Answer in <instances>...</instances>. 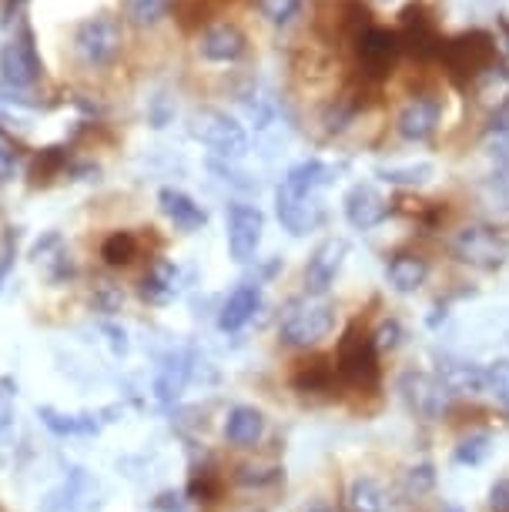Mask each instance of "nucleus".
Here are the masks:
<instances>
[{"label": "nucleus", "mask_w": 509, "mask_h": 512, "mask_svg": "<svg viewBox=\"0 0 509 512\" xmlns=\"http://www.w3.org/2000/svg\"><path fill=\"white\" fill-rule=\"evenodd\" d=\"M453 251L459 262L473 265V268H483V272H493V268H499L506 262L509 248L506 241L496 235L493 228L486 225H466L456 231L453 238Z\"/></svg>", "instance_id": "nucleus-4"}, {"label": "nucleus", "mask_w": 509, "mask_h": 512, "mask_svg": "<svg viewBox=\"0 0 509 512\" xmlns=\"http://www.w3.org/2000/svg\"><path fill=\"white\" fill-rule=\"evenodd\" d=\"M335 332V308L325 298L305 295L285 308L278 322V338L292 349H315Z\"/></svg>", "instance_id": "nucleus-1"}, {"label": "nucleus", "mask_w": 509, "mask_h": 512, "mask_svg": "<svg viewBox=\"0 0 509 512\" xmlns=\"http://www.w3.org/2000/svg\"><path fill=\"white\" fill-rule=\"evenodd\" d=\"M439 382L446 385L449 395H483L489 392L486 369L466 359H446L439 365Z\"/></svg>", "instance_id": "nucleus-16"}, {"label": "nucleus", "mask_w": 509, "mask_h": 512, "mask_svg": "<svg viewBox=\"0 0 509 512\" xmlns=\"http://www.w3.org/2000/svg\"><path fill=\"white\" fill-rule=\"evenodd\" d=\"M489 134H493V138H503V134H509V101L499 104L496 114L489 118Z\"/></svg>", "instance_id": "nucleus-34"}, {"label": "nucleus", "mask_w": 509, "mask_h": 512, "mask_svg": "<svg viewBox=\"0 0 509 512\" xmlns=\"http://www.w3.org/2000/svg\"><path fill=\"white\" fill-rule=\"evenodd\" d=\"M37 419L44 422L47 432L61 439H91L101 432V415L94 412H61L54 405H37Z\"/></svg>", "instance_id": "nucleus-11"}, {"label": "nucleus", "mask_w": 509, "mask_h": 512, "mask_svg": "<svg viewBox=\"0 0 509 512\" xmlns=\"http://www.w3.org/2000/svg\"><path fill=\"white\" fill-rule=\"evenodd\" d=\"M11 422H14L11 402H7V399H0V436H7V432H11Z\"/></svg>", "instance_id": "nucleus-38"}, {"label": "nucleus", "mask_w": 509, "mask_h": 512, "mask_svg": "<svg viewBox=\"0 0 509 512\" xmlns=\"http://www.w3.org/2000/svg\"><path fill=\"white\" fill-rule=\"evenodd\" d=\"M332 181H335V168H332V164H325L319 158H309V161H299L295 168H288L282 188L295 191V195L315 198L322 188H329Z\"/></svg>", "instance_id": "nucleus-18"}, {"label": "nucleus", "mask_w": 509, "mask_h": 512, "mask_svg": "<svg viewBox=\"0 0 509 512\" xmlns=\"http://www.w3.org/2000/svg\"><path fill=\"white\" fill-rule=\"evenodd\" d=\"M278 472L282 469H275V466H238V482L242 486H268V482H275L278 479Z\"/></svg>", "instance_id": "nucleus-32"}, {"label": "nucleus", "mask_w": 509, "mask_h": 512, "mask_svg": "<svg viewBox=\"0 0 509 512\" xmlns=\"http://www.w3.org/2000/svg\"><path fill=\"white\" fill-rule=\"evenodd\" d=\"M426 275H429V265L422 262V258H416V255L392 258L389 268H386V278H389L392 292H399V295L419 292V288L426 285Z\"/></svg>", "instance_id": "nucleus-21"}, {"label": "nucleus", "mask_w": 509, "mask_h": 512, "mask_svg": "<svg viewBox=\"0 0 509 512\" xmlns=\"http://www.w3.org/2000/svg\"><path fill=\"white\" fill-rule=\"evenodd\" d=\"M258 11H262L265 21L288 24L295 14L302 11V0H258Z\"/></svg>", "instance_id": "nucleus-29"}, {"label": "nucleus", "mask_w": 509, "mask_h": 512, "mask_svg": "<svg viewBox=\"0 0 509 512\" xmlns=\"http://www.w3.org/2000/svg\"><path fill=\"white\" fill-rule=\"evenodd\" d=\"M275 211H278V221H282V228L288 235L302 238L309 235L322 225V205L319 198H309V195H295V191H288L278 185L275 191Z\"/></svg>", "instance_id": "nucleus-8"}, {"label": "nucleus", "mask_w": 509, "mask_h": 512, "mask_svg": "<svg viewBox=\"0 0 509 512\" xmlns=\"http://www.w3.org/2000/svg\"><path fill=\"white\" fill-rule=\"evenodd\" d=\"M399 392H402V399H406L409 409L426 422H439L449 409V392H446V385L439 382V375L406 372L399 379Z\"/></svg>", "instance_id": "nucleus-5"}, {"label": "nucleus", "mask_w": 509, "mask_h": 512, "mask_svg": "<svg viewBox=\"0 0 509 512\" xmlns=\"http://www.w3.org/2000/svg\"><path fill=\"white\" fill-rule=\"evenodd\" d=\"M376 175L382 181H389V185L416 188V185H426V181H432L436 168H432L429 161H409V164H386V168H379Z\"/></svg>", "instance_id": "nucleus-24"}, {"label": "nucleus", "mask_w": 509, "mask_h": 512, "mask_svg": "<svg viewBox=\"0 0 509 512\" xmlns=\"http://www.w3.org/2000/svg\"><path fill=\"white\" fill-rule=\"evenodd\" d=\"M188 379H191V355L188 352L168 355L158 372V379H155V399L161 405H175L181 399V392H185Z\"/></svg>", "instance_id": "nucleus-19"}, {"label": "nucleus", "mask_w": 509, "mask_h": 512, "mask_svg": "<svg viewBox=\"0 0 509 512\" xmlns=\"http://www.w3.org/2000/svg\"><path fill=\"white\" fill-rule=\"evenodd\" d=\"M178 292H181V272H178V265L158 262L148 275H144L141 295L148 298V302L165 305V302H171V298H175Z\"/></svg>", "instance_id": "nucleus-22"}, {"label": "nucleus", "mask_w": 509, "mask_h": 512, "mask_svg": "<svg viewBox=\"0 0 509 512\" xmlns=\"http://www.w3.org/2000/svg\"><path fill=\"white\" fill-rule=\"evenodd\" d=\"M11 175H14V154L4 141H0V181H7Z\"/></svg>", "instance_id": "nucleus-37"}, {"label": "nucleus", "mask_w": 509, "mask_h": 512, "mask_svg": "<svg viewBox=\"0 0 509 512\" xmlns=\"http://www.w3.org/2000/svg\"><path fill=\"white\" fill-rule=\"evenodd\" d=\"M489 452H493V439H489L486 432H476V436H466L463 442H459L453 459L459 462V466H479Z\"/></svg>", "instance_id": "nucleus-25"}, {"label": "nucleus", "mask_w": 509, "mask_h": 512, "mask_svg": "<svg viewBox=\"0 0 509 512\" xmlns=\"http://www.w3.org/2000/svg\"><path fill=\"white\" fill-rule=\"evenodd\" d=\"M168 11V0H128V21L134 27L158 24Z\"/></svg>", "instance_id": "nucleus-27"}, {"label": "nucleus", "mask_w": 509, "mask_h": 512, "mask_svg": "<svg viewBox=\"0 0 509 512\" xmlns=\"http://www.w3.org/2000/svg\"><path fill=\"white\" fill-rule=\"evenodd\" d=\"M399 54V37L392 31H382V27H369L359 37V57L366 64L369 74H382L389 71V64L396 61Z\"/></svg>", "instance_id": "nucleus-17"}, {"label": "nucleus", "mask_w": 509, "mask_h": 512, "mask_svg": "<svg viewBox=\"0 0 509 512\" xmlns=\"http://www.w3.org/2000/svg\"><path fill=\"white\" fill-rule=\"evenodd\" d=\"M134 251H138V241H134L131 231H118V235H111L108 241H104L101 255L108 265H128L134 258Z\"/></svg>", "instance_id": "nucleus-26"}, {"label": "nucleus", "mask_w": 509, "mask_h": 512, "mask_svg": "<svg viewBox=\"0 0 509 512\" xmlns=\"http://www.w3.org/2000/svg\"><path fill=\"white\" fill-rule=\"evenodd\" d=\"M158 512H191L188 509V502L181 499V492H165V496L158 499Z\"/></svg>", "instance_id": "nucleus-35"}, {"label": "nucleus", "mask_w": 509, "mask_h": 512, "mask_svg": "<svg viewBox=\"0 0 509 512\" xmlns=\"http://www.w3.org/2000/svg\"><path fill=\"white\" fill-rule=\"evenodd\" d=\"M486 382H489V392H493L496 399L509 409V359H496L493 365H489Z\"/></svg>", "instance_id": "nucleus-30"}, {"label": "nucleus", "mask_w": 509, "mask_h": 512, "mask_svg": "<svg viewBox=\"0 0 509 512\" xmlns=\"http://www.w3.org/2000/svg\"><path fill=\"white\" fill-rule=\"evenodd\" d=\"M439 121H443V104L432 98H416L402 108L396 128L406 141H426L439 128Z\"/></svg>", "instance_id": "nucleus-15"}, {"label": "nucleus", "mask_w": 509, "mask_h": 512, "mask_svg": "<svg viewBox=\"0 0 509 512\" xmlns=\"http://www.w3.org/2000/svg\"><path fill=\"white\" fill-rule=\"evenodd\" d=\"M158 208H161V215H165L178 231H185V235L201 231L208 225L205 208H201L191 195H185L181 188H161L158 191Z\"/></svg>", "instance_id": "nucleus-13"}, {"label": "nucleus", "mask_w": 509, "mask_h": 512, "mask_svg": "<svg viewBox=\"0 0 509 512\" xmlns=\"http://www.w3.org/2000/svg\"><path fill=\"white\" fill-rule=\"evenodd\" d=\"M345 255H349V245H345L342 238L322 241V245L312 251L309 265H305V292L315 295V298L329 295L335 278H339V272H342Z\"/></svg>", "instance_id": "nucleus-7"}, {"label": "nucleus", "mask_w": 509, "mask_h": 512, "mask_svg": "<svg viewBox=\"0 0 509 512\" xmlns=\"http://www.w3.org/2000/svg\"><path fill=\"white\" fill-rule=\"evenodd\" d=\"M342 215L355 231H369V228H379L382 221L389 218V205H386V198H382L376 188L362 185V181H359V185H352L349 191H345Z\"/></svg>", "instance_id": "nucleus-10"}, {"label": "nucleus", "mask_w": 509, "mask_h": 512, "mask_svg": "<svg viewBox=\"0 0 509 512\" xmlns=\"http://www.w3.org/2000/svg\"><path fill=\"white\" fill-rule=\"evenodd\" d=\"M14 258H17V241L11 238V241L4 245V251H0V285H4L7 272L14 268Z\"/></svg>", "instance_id": "nucleus-36"}, {"label": "nucleus", "mask_w": 509, "mask_h": 512, "mask_svg": "<svg viewBox=\"0 0 509 512\" xmlns=\"http://www.w3.org/2000/svg\"><path fill=\"white\" fill-rule=\"evenodd\" d=\"M432 486H436V466H432V462H419V466H412L406 472L409 496H422V492H429Z\"/></svg>", "instance_id": "nucleus-31"}, {"label": "nucleus", "mask_w": 509, "mask_h": 512, "mask_svg": "<svg viewBox=\"0 0 509 512\" xmlns=\"http://www.w3.org/2000/svg\"><path fill=\"white\" fill-rule=\"evenodd\" d=\"M258 308H262V285H258V282H242L232 295L225 298L222 312H218V328L228 332V335L242 332V328L258 315Z\"/></svg>", "instance_id": "nucleus-12"}, {"label": "nucleus", "mask_w": 509, "mask_h": 512, "mask_svg": "<svg viewBox=\"0 0 509 512\" xmlns=\"http://www.w3.org/2000/svg\"><path fill=\"white\" fill-rule=\"evenodd\" d=\"M262 235H265V215L255 205H238L228 208V255L235 262H252L262 248Z\"/></svg>", "instance_id": "nucleus-6"}, {"label": "nucleus", "mask_w": 509, "mask_h": 512, "mask_svg": "<svg viewBox=\"0 0 509 512\" xmlns=\"http://www.w3.org/2000/svg\"><path fill=\"white\" fill-rule=\"evenodd\" d=\"M489 512H509V479H496L489 489Z\"/></svg>", "instance_id": "nucleus-33"}, {"label": "nucleus", "mask_w": 509, "mask_h": 512, "mask_svg": "<svg viewBox=\"0 0 509 512\" xmlns=\"http://www.w3.org/2000/svg\"><path fill=\"white\" fill-rule=\"evenodd\" d=\"M191 134H195L205 148L222 154V158H245L248 154L245 124L238 118H232V114H225V111H215V108L198 111L195 121H191Z\"/></svg>", "instance_id": "nucleus-2"}, {"label": "nucleus", "mask_w": 509, "mask_h": 512, "mask_svg": "<svg viewBox=\"0 0 509 512\" xmlns=\"http://www.w3.org/2000/svg\"><path fill=\"white\" fill-rule=\"evenodd\" d=\"M198 51L211 64H232L245 54V34L235 24H215L201 34Z\"/></svg>", "instance_id": "nucleus-14"}, {"label": "nucleus", "mask_w": 509, "mask_h": 512, "mask_svg": "<svg viewBox=\"0 0 509 512\" xmlns=\"http://www.w3.org/2000/svg\"><path fill=\"white\" fill-rule=\"evenodd\" d=\"M74 51L88 67H108L121 51V24L114 17H88L74 34Z\"/></svg>", "instance_id": "nucleus-3"}, {"label": "nucleus", "mask_w": 509, "mask_h": 512, "mask_svg": "<svg viewBox=\"0 0 509 512\" xmlns=\"http://www.w3.org/2000/svg\"><path fill=\"white\" fill-rule=\"evenodd\" d=\"M345 506H349V512H389V496L376 479L359 476V479H352Z\"/></svg>", "instance_id": "nucleus-23"}, {"label": "nucleus", "mask_w": 509, "mask_h": 512, "mask_svg": "<svg viewBox=\"0 0 509 512\" xmlns=\"http://www.w3.org/2000/svg\"><path fill=\"white\" fill-rule=\"evenodd\" d=\"M0 77H4L7 88H31L41 77V61H37V51L27 34L4 44V51H0Z\"/></svg>", "instance_id": "nucleus-9"}, {"label": "nucleus", "mask_w": 509, "mask_h": 512, "mask_svg": "<svg viewBox=\"0 0 509 512\" xmlns=\"http://www.w3.org/2000/svg\"><path fill=\"white\" fill-rule=\"evenodd\" d=\"M402 338H406V328H402L399 318H389V322H382L376 328V335H372V349H376V352H396L402 345Z\"/></svg>", "instance_id": "nucleus-28"}, {"label": "nucleus", "mask_w": 509, "mask_h": 512, "mask_svg": "<svg viewBox=\"0 0 509 512\" xmlns=\"http://www.w3.org/2000/svg\"><path fill=\"white\" fill-rule=\"evenodd\" d=\"M446 512H463V509H459V506H446Z\"/></svg>", "instance_id": "nucleus-40"}, {"label": "nucleus", "mask_w": 509, "mask_h": 512, "mask_svg": "<svg viewBox=\"0 0 509 512\" xmlns=\"http://www.w3.org/2000/svg\"><path fill=\"white\" fill-rule=\"evenodd\" d=\"M265 436V415L255 409V405H235L225 419V439L232 446H255L258 439Z\"/></svg>", "instance_id": "nucleus-20"}, {"label": "nucleus", "mask_w": 509, "mask_h": 512, "mask_svg": "<svg viewBox=\"0 0 509 512\" xmlns=\"http://www.w3.org/2000/svg\"><path fill=\"white\" fill-rule=\"evenodd\" d=\"M305 512H335L332 506H325V502H315V506L312 509H305Z\"/></svg>", "instance_id": "nucleus-39"}]
</instances>
